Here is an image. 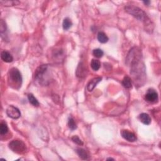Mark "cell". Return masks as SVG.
<instances>
[{
	"mask_svg": "<svg viewBox=\"0 0 161 161\" xmlns=\"http://www.w3.org/2000/svg\"><path fill=\"white\" fill-rule=\"evenodd\" d=\"M126 64L130 67V74L135 86H142L146 80L145 67L142 61V50L138 47H133L126 58Z\"/></svg>",
	"mask_w": 161,
	"mask_h": 161,
	"instance_id": "6da1fadb",
	"label": "cell"
},
{
	"mask_svg": "<svg viewBox=\"0 0 161 161\" xmlns=\"http://www.w3.org/2000/svg\"><path fill=\"white\" fill-rule=\"evenodd\" d=\"M8 84L13 89H18L21 88L22 76L19 70L15 67H13L9 70Z\"/></svg>",
	"mask_w": 161,
	"mask_h": 161,
	"instance_id": "7a4b0ae2",
	"label": "cell"
},
{
	"mask_svg": "<svg viewBox=\"0 0 161 161\" xmlns=\"http://www.w3.org/2000/svg\"><path fill=\"white\" fill-rule=\"evenodd\" d=\"M125 12L133 16L139 21L145 22L148 23L149 21V18L143 10L135 6H126L125 7Z\"/></svg>",
	"mask_w": 161,
	"mask_h": 161,
	"instance_id": "3957f363",
	"label": "cell"
},
{
	"mask_svg": "<svg viewBox=\"0 0 161 161\" xmlns=\"http://www.w3.org/2000/svg\"><path fill=\"white\" fill-rule=\"evenodd\" d=\"M48 67V65H42L40 66L35 70V79L41 84H47V77H46V75L47 74Z\"/></svg>",
	"mask_w": 161,
	"mask_h": 161,
	"instance_id": "277c9868",
	"label": "cell"
},
{
	"mask_svg": "<svg viewBox=\"0 0 161 161\" xmlns=\"http://www.w3.org/2000/svg\"><path fill=\"white\" fill-rule=\"evenodd\" d=\"M9 148L12 151L18 153V154H23L27 151V146L23 141L19 140H14L9 143Z\"/></svg>",
	"mask_w": 161,
	"mask_h": 161,
	"instance_id": "5b68a950",
	"label": "cell"
},
{
	"mask_svg": "<svg viewBox=\"0 0 161 161\" xmlns=\"http://www.w3.org/2000/svg\"><path fill=\"white\" fill-rule=\"evenodd\" d=\"M6 114L8 117L12 119H18L21 117V113L18 108L13 105H10L6 109Z\"/></svg>",
	"mask_w": 161,
	"mask_h": 161,
	"instance_id": "8992f818",
	"label": "cell"
},
{
	"mask_svg": "<svg viewBox=\"0 0 161 161\" xmlns=\"http://www.w3.org/2000/svg\"><path fill=\"white\" fill-rule=\"evenodd\" d=\"M158 94H157L156 91H155L154 89H148V91L145 96V100L147 101V102L152 103L157 102V101H158Z\"/></svg>",
	"mask_w": 161,
	"mask_h": 161,
	"instance_id": "52a82bcc",
	"label": "cell"
},
{
	"mask_svg": "<svg viewBox=\"0 0 161 161\" xmlns=\"http://www.w3.org/2000/svg\"><path fill=\"white\" fill-rule=\"evenodd\" d=\"M121 135L124 139L130 142H133L137 140V137L135 136V135L132 132H130L129 130H122L121 131Z\"/></svg>",
	"mask_w": 161,
	"mask_h": 161,
	"instance_id": "ba28073f",
	"label": "cell"
},
{
	"mask_svg": "<svg viewBox=\"0 0 161 161\" xmlns=\"http://www.w3.org/2000/svg\"><path fill=\"white\" fill-rule=\"evenodd\" d=\"M88 70L84 64L83 62H80L79 64L76 72L77 77L79 78H83L85 76H86Z\"/></svg>",
	"mask_w": 161,
	"mask_h": 161,
	"instance_id": "9c48e42d",
	"label": "cell"
},
{
	"mask_svg": "<svg viewBox=\"0 0 161 161\" xmlns=\"http://www.w3.org/2000/svg\"><path fill=\"white\" fill-rule=\"evenodd\" d=\"M102 80V78L100 77H95L94 79H91L90 81H89V83L88 84V86H87L88 90L89 92H91L93 89L95 88L96 85L98 84L100 82H101V81Z\"/></svg>",
	"mask_w": 161,
	"mask_h": 161,
	"instance_id": "30bf717a",
	"label": "cell"
},
{
	"mask_svg": "<svg viewBox=\"0 0 161 161\" xmlns=\"http://www.w3.org/2000/svg\"><path fill=\"white\" fill-rule=\"evenodd\" d=\"M1 58L3 61L7 63L12 62L13 61V57L12 55V54H11L8 51H6V50L1 52Z\"/></svg>",
	"mask_w": 161,
	"mask_h": 161,
	"instance_id": "8fae6325",
	"label": "cell"
},
{
	"mask_svg": "<svg viewBox=\"0 0 161 161\" xmlns=\"http://www.w3.org/2000/svg\"><path fill=\"white\" fill-rule=\"evenodd\" d=\"M138 118H139L140 121L142 123H143L144 124H145V125H149L151 124V118L147 113H141L139 115V117H138Z\"/></svg>",
	"mask_w": 161,
	"mask_h": 161,
	"instance_id": "7c38bea8",
	"label": "cell"
},
{
	"mask_svg": "<svg viewBox=\"0 0 161 161\" xmlns=\"http://www.w3.org/2000/svg\"><path fill=\"white\" fill-rule=\"evenodd\" d=\"M76 152L81 159L83 160H88L89 154L86 151L82 148H78L76 149Z\"/></svg>",
	"mask_w": 161,
	"mask_h": 161,
	"instance_id": "4fadbf2b",
	"label": "cell"
},
{
	"mask_svg": "<svg viewBox=\"0 0 161 161\" xmlns=\"http://www.w3.org/2000/svg\"><path fill=\"white\" fill-rule=\"evenodd\" d=\"M122 84L126 89L132 88V80L129 76H126L123 78L122 81Z\"/></svg>",
	"mask_w": 161,
	"mask_h": 161,
	"instance_id": "5bb4252c",
	"label": "cell"
},
{
	"mask_svg": "<svg viewBox=\"0 0 161 161\" xmlns=\"http://www.w3.org/2000/svg\"><path fill=\"white\" fill-rule=\"evenodd\" d=\"M97 38H98V40L99 42L102 44H105L108 42V40H109L107 35L103 32H100L98 33Z\"/></svg>",
	"mask_w": 161,
	"mask_h": 161,
	"instance_id": "9a60e30c",
	"label": "cell"
},
{
	"mask_svg": "<svg viewBox=\"0 0 161 161\" xmlns=\"http://www.w3.org/2000/svg\"><path fill=\"white\" fill-rule=\"evenodd\" d=\"M8 132V127L5 121H1V123H0V134L1 135H5Z\"/></svg>",
	"mask_w": 161,
	"mask_h": 161,
	"instance_id": "2e32d148",
	"label": "cell"
},
{
	"mask_svg": "<svg viewBox=\"0 0 161 161\" xmlns=\"http://www.w3.org/2000/svg\"><path fill=\"white\" fill-rule=\"evenodd\" d=\"M72 25H73V23L72 21H71L70 18H64V20L62 23V27L64 30H68L72 27Z\"/></svg>",
	"mask_w": 161,
	"mask_h": 161,
	"instance_id": "e0dca14e",
	"label": "cell"
},
{
	"mask_svg": "<svg viewBox=\"0 0 161 161\" xmlns=\"http://www.w3.org/2000/svg\"><path fill=\"white\" fill-rule=\"evenodd\" d=\"M28 99L29 102L30 104H32L33 106H39V101L37 100V98H35V97L33 96L32 94H28Z\"/></svg>",
	"mask_w": 161,
	"mask_h": 161,
	"instance_id": "ac0fdd59",
	"label": "cell"
},
{
	"mask_svg": "<svg viewBox=\"0 0 161 161\" xmlns=\"http://www.w3.org/2000/svg\"><path fill=\"white\" fill-rule=\"evenodd\" d=\"M91 67L95 71L98 70L101 67V63L100 61H98V60L97 59H93L91 63Z\"/></svg>",
	"mask_w": 161,
	"mask_h": 161,
	"instance_id": "d6986e66",
	"label": "cell"
},
{
	"mask_svg": "<svg viewBox=\"0 0 161 161\" xmlns=\"http://www.w3.org/2000/svg\"><path fill=\"white\" fill-rule=\"evenodd\" d=\"M0 3L2 5H4L6 6H14V5H17L20 3L19 1H0Z\"/></svg>",
	"mask_w": 161,
	"mask_h": 161,
	"instance_id": "ffe728a7",
	"label": "cell"
},
{
	"mask_svg": "<svg viewBox=\"0 0 161 161\" xmlns=\"http://www.w3.org/2000/svg\"><path fill=\"white\" fill-rule=\"evenodd\" d=\"M68 126L71 130H74L77 129V125L73 118L70 117L68 120Z\"/></svg>",
	"mask_w": 161,
	"mask_h": 161,
	"instance_id": "44dd1931",
	"label": "cell"
},
{
	"mask_svg": "<svg viewBox=\"0 0 161 161\" xmlns=\"http://www.w3.org/2000/svg\"><path fill=\"white\" fill-rule=\"evenodd\" d=\"M93 54L95 57L97 58H101L103 56L104 52L102 49H100V48H96V49L93 50Z\"/></svg>",
	"mask_w": 161,
	"mask_h": 161,
	"instance_id": "7402d4cb",
	"label": "cell"
},
{
	"mask_svg": "<svg viewBox=\"0 0 161 161\" xmlns=\"http://www.w3.org/2000/svg\"><path fill=\"white\" fill-rule=\"evenodd\" d=\"M72 140L73 141L74 143L76 144H77V145H83V141H82V140L80 139V138H79V137L77 136V135H74V136H73V137H72Z\"/></svg>",
	"mask_w": 161,
	"mask_h": 161,
	"instance_id": "603a6c76",
	"label": "cell"
},
{
	"mask_svg": "<svg viewBox=\"0 0 161 161\" xmlns=\"http://www.w3.org/2000/svg\"><path fill=\"white\" fill-rule=\"evenodd\" d=\"M0 32H1V34L2 35L3 32H6L7 30V27H6V25L5 22L3 21V20H1V23H0Z\"/></svg>",
	"mask_w": 161,
	"mask_h": 161,
	"instance_id": "cb8c5ba5",
	"label": "cell"
},
{
	"mask_svg": "<svg viewBox=\"0 0 161 161\" xmlns=\"http://www.w3.org/2000/svg\"><path fill=\"white\" fill-rule=\"evenodd\" d=\"M143 3H144V4H145V5H149L150 3H151V2H150L149 1H143Z\"/></svg>",
	"mask_w": 161,
	"mask_h": 161,
	"instance_id": "d4e9b609",
	"label": "cell"
},
{
	"mask_svg": "<svg viewBox=\"0 0 161 161\" xmlns=\"http://www.w3.org/2000/svg\"><path fill=\"white\" fill-rule=\"evenodd\" d=\"M107 160H115V159H112V158H108Z\"/></svg>",
	"mask_w": 161,
	"mask_h": 161,
	"instance_id": "484cf974",
	"label": "cell"
}]
</instances>
